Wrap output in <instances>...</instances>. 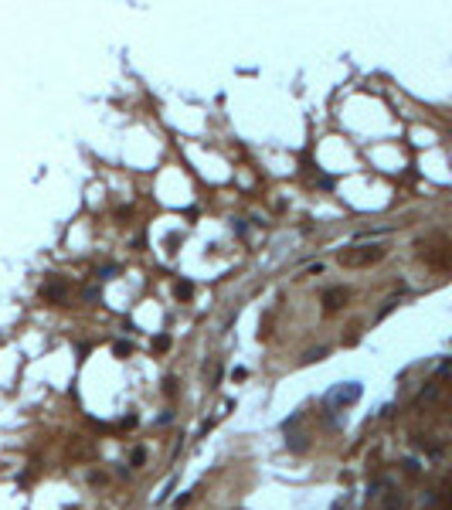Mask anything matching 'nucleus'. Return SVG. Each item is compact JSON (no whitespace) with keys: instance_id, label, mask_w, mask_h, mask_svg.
Returning <instances> with one entry per match:
<instances>
[{"instance_id":"13","label":"nucleus","mask_w":452,"mask_h":510,"mask_svg":"<svg viewBox=\"0 0 452 510\" xmlns=\"http://www.w3.org/2000/svg\"><path fill=\"white\" fill-rule=\"evenodd\" d=\"M245 377H248L245 367H235V371H231V381H245Z\"/></svg>"},{"instance_id":"3","label":"nucleus","mask_w":452,"mask_h":510,"mask_svg":"<svg viewBox=\"0 0 452 510\" xmlns=\"http://www.w3.org/2000/svg\"><path fill=\"white\" fill-rule=\"evenodd\" d=\"M344 303H347V289L344 286H330V289L323 292V306L326 310H340Z\"/></svg>"},{"instance_id":"7","label":"nucleus","mask_w":452,"mask_h":510,"mask_svg":"<svg viewBox=\"0 0 452 510\" xmlns=\"http://www.w3.org/2000/svg\"><path fill=\"white\" fill-rule=\"evenodd\" d=\"M326 354H330L326 347H313V351H309V354H306L302 361H306V364H313V361H320V357H326Z\"/></svg>"},{"instance_id":"4","label":"nucleus","mask_w":452,"mask_h":510,"mask_svg":"<svg viewBox=\"0 0 452 510\" xmlns=\"http://www.w3.org/2000/svg\"><path fill=\"white\" fill-rule=\"evenodd\" d=\"M65 292H68V286H65L62 279H55V283H48V286L41 289V296H44V299H65Z\"/></svg>"},{"instance_id":"12","label":"nucleus","mask_w":452,"mask_h":510,"mask_svg":"<svg viewBox=\"0 0 452 510\" xmlns=\"http://www.w3.org/2000/svg\"><path fill=\"white\" fill-rule=\"evenodd\" d=\"M153 347H156V351H167V347H170V337H156Z\"/></svg>"},{"instance_id":"14","label":"nucleus","mask_w":452,"mask_h":510,"mask_svg":"<svg viewBox=\"0 0 452 510\" xmlns=\"http://www.w3.org/2000/svg\"><path fill=\"white\" fill-rule=\"evenodd\" d=\"M435 374H452V361H442V364H439V371H435Z\"/></svg>"},{"instance_id":"15","label":"nucleus","mask_w":452,"mask_h":510,"mask_svg":"<svg viewBox=\"0 0 452 510\" xmlns=\"http://www.w3.org/2000/svg\"><path fill=\"white\" fill-rule=\"evenodd\" d=\"M449 504H452V490H449Z\"/></svg>"},{"instance_id":"8","label":"nucleus","mask_w":452,"mask_h":510,"mask_svg":"<svg viewBox=\"0 0 452 510\" xmlns=\"http://www.w3.org/2000/svg\"><path fill=\"white\" fill-rule=\"evenodd\" d=\"M143 459H147V449H143V445H136V449H133V456H129V463H133V466H143Z\"/></svg>"},{"instance_id":"5","label":"nucleus","mask_w":452,"mask_h":510,"mask_svg":"<svg viewBox=\"0 0 452 510\" xmlns=\"http://www.w3.org/2000/svg\"><path fill=\"white\" fill-rule=\"evenodd\" d=\"M432 398H439V384H435V381H429V384L418 391V401H422V405H425V401H432Z\"/></svg>"},{"instance_id":"6","label":"nucleus","mask_w":452,"mask_h":510,"mask_svg":"<svg viewBox=\"0 0 452 510\" xmlns=\"http://www.w3.org/2000/svg\"><path fill=\"white\" fill-rule=\"evenodd\" d=\"M401 504H405V500H401V493H394V490H391V493H384V510H401Z\"/></svg>"},{"instance_id":"9","label":"nucleus","mask_w":452,"mask_h":510,"mask_svg":"<svg viewBox=\"0 0 452 510\" xmlns=\"http://www.w3.org/2000/svg\"><path fill=\"white\" fill-rule=\"evenodd\" d=\"M289 449H300L302 452V449H306V436H293L289 439Z\"/></svg>"},{"instance_id":"11","label":"nucleus","mask_w":452,"mask_h":510,"mask_svg":"<svg viewBox=\"0 0 452 510\" xmlns=\"http://www.w3.org/2000/svg\"><path fill=\"white\" fill-rule=\"evenodd\" d=\"M194 490H197V487H194ZM194 490H187L184 497H177V504H173V507H187V504H191V497H194Z\"/></svg>"},{"instance_id":"1","label":"nucleus","mask_w":452,"mask_h":510,"mask_svg":"<svg viewBox=\"0 0 452 510\" xmlns=\"http://www.w3.org/2000/svg\"><path fill=\"white\" fill-rule=\"evenodd\" d=\"M361 381H344V384H337V388H330L326 395H323V405L326 408H347V405H354L357 398H361Z\"/></svg>"},{"instance_id":"10","label":"nucleus","mask_w":452,"mask_h":510,"mask_svg":"<svg viewBox=\"0 0 452 510\" xmlns=\"http://www.w3.org/2000/svg\"><path fill=\"white\" fill-rule=\"evenodd\" d=\"M191 283H177V296H180V299H187V296H191Z\"/></svg>"},{"instance_id":"2","label":"nucleus","mask_w":452,"mask_h":510,"mask_svg":"<svg viewBox=\"0 0 452 510\" xmlns=\"http://www.w3.org/2000/svg\"><path fill=\"white\" fill-rule=\"evenodd\" d=\"M377 259H384V248L381 245H367V248H350V252H344L340 255V262L344 266H371Z\"/></svg>"}]
</instances>
